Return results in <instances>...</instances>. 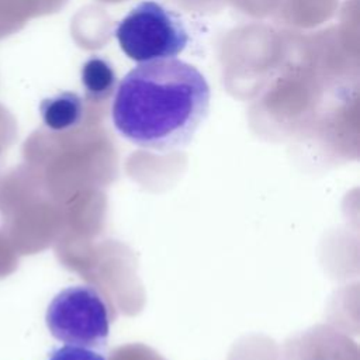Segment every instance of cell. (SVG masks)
Returning <instances> with one entry per match:
<instances>
[{
    "mask_svg": "<svg viewBox=\"0 0 360 360\" xmlns=\"http://www.w3.org/2000/svg\"><path fill=\"white\" fill-rule=\"evenodd\" d=\"M39 114L44 124L52 131L72 129L82 122L83 98L73 91H60L41 101Z\"/></svg>",
    "mask_w": 360,
    "mask_h": 360,
    "instance_id": "277c9868",
    "label": "cell"
},
{
    "mask_svg": "<svg viewBox=\"0 0 360 360\" xmlns=\"http://www.w3.org/2000/svg\"><path fill=\"white\" fill-rule=\"evenodd\" d=\"M49 360H105V357L93 349L66 345L56 349L51 354Z\"/></svg>",
    "mask_w": 360,
    "mask_h": 360,
    "instance_id": "8992f818",
    "label": "cell"
},
{
    "mask_svg": "<svg viewBox=\"0 0 360 360\" xmlns=\"http://www.w3.org/2000/svg\"><path fill=\"white\" fill-rule=\"evenodd\" d=\"M115 38L129 59L145 63L180 55L188 44V31L176 11L143 0L118 22Z\"/></svg>",
    "mask_w": 360,
    "mask_h": 360,
    "instance_id": "7a4b0ae2",
    "label": "cell"
},
{
    "mask_svg": "<svg viewBox=\"0 0 360 360\" xmlns=\"http://www.w3.org/2000/svg\"><path fill=\"white\" fill-rule=\"evenodd\" d=\"M45 319L51 335L66 345L100 349L107 343L108 307L91 285H72L58 292Z\"/></svg>",
    "mask_w": 360,
    "mask_h": 360,
    "instance_id": "3957f363",
    "label": "cell"
},
{
    "mask_svg": "<svg viewBox=\"0 0 360 360\" xmlns=\"http://www.w3.org/2000/svg\"><path fill=\"white\" fill-rule=\"evenodd\" d=\"M211 90L191 63L163 59L139 63L115 87L111 120L128 142L156 153L190 143L210 111Z\"/></svg>",
    "mask_w": 360,
    "mask_h": 360,
    "instance_id": "6da1fadb",
    "label": "cell"
},
{
    "mask_svg": "<svg viewBox=\"0 0 360 360\" xmlns=\"http://www.w3.org/2000/svg\"><path fill=\"white\" fill-rule=\"evenodd\" d=\"M80 77L86 97L91 101H103L115 91L117 75L105 58L90 56L82 66Z\"/></svg>",
    "mask_w": 360,
    "mask_h": 360,
    "instance_id": "5b68a950",
    "label": "cell"
}]
</instances>
